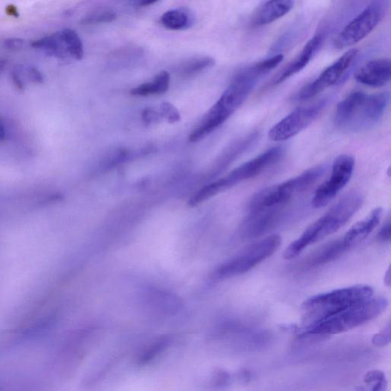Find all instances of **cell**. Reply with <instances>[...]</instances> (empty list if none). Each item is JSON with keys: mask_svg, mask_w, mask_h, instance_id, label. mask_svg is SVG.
Returning a JSON list of instances; mask_svg holds the SVG:
<instances>
[{"mask_svg": "<svg viewBox=\"0 0 391 391\" xmlns=\"http://www.w3.org/2000/svg\"><path fill=\"white\" fill-rule=\"evenodd\" d=\"M271 71L272 66L268 60L242 69L220 100L209 109L199 127L193 131V137L201 140L220 127L246 101L257 82Z\"/></svg>", "mask_w": 391, "mask_h": 391, "instance_id": "6da1fadb", "label": "cell"}, {"mask_svg": "<svg viewBox=\"0 0 391 391\" xmlns=\"http://www.w3.org/2000/svg\"><path fill=\"white\" fill-rule=\"evenodd\" d=\"M363 201L364 198L359 191L354 190L346 193L329 211L312 223L297 240L290 244L284 251V260H293L310 244L337 233L359 211Z\"/></svg>", "mask_w": 391, "mask_h": 391, "instance_id": "7a4b0ae2", "label": "cell"}, {"mask_svg": "<svg viewBox=\"0 0 391 391\" xmlns=\"http://www.w3.org/2000/svg\"><path fill=\"white\" fill-rule=\"evenodd\" d=\"M389 102V93L369 95L354 92L338 104L335 124L341 130L348 132L372 129L381 120Z\"/></svg>", "mask_w": 391, "mask_h": 391, "instance_id": "3957f363", "label": "cell"}, {"mask_svg": "<svg viewBox=\"0 0 391 391\" xmlns=\"http://www.w3.org/2000/svg\"><path fill=\"white\" fill-rule=\"evenodd\" d=\"M373 296L372 287L360 284L311 297L302 304L304 330L322 322L348 306L364 302Z\"/></svg>", "mask_w": 391, "mask_h": 391, "instance_id": "277c9868", "label": "cell"}, {"mask_svg": "<svg viewBox=\"0 0 391 391\" xmlns=\"http://www.w3.org/2000/svg\"><path fill=\"white\" fill-rule=\"evenodd\" d=\"M389 305L385 297H371L353 304L326 318L322 322L304 330V336H332L364 325L386 310Z\"/></svg>", "mask_w": 391, "mask_h": 391, "instance_id": "5b68a950", "label": "cell"}, {"mask_svg": "<svg viewBox=\"0 0 391 391\" xmlns=\"http://www.w3.org/2000/svg\"><path fill=\"white\" fill-rule=\"evenodd\" d=\"M327 169L326 165H319L280 184L265 188L251 198L249 211L287 204L293 198L315 184L324 176Z\"/></svg>", "mask_w": 391, "mask_h": 391, "instance_id": "8992f818", "label": "cell"}, {"mask_svg": "<svg viewBox=\"0 0 391 391\" xmlns=\"http://www.w3.org/2000/svg\"><path fill=\"white\" fill-rule=\"evenodd\" d=\"M282 237L271 235L260 242L251 244L231 260L223 264L216 271V276L227 278L240 275L254 268L280 248Z\"/></svg>", "mask_w": 391, "mask_h": 391, "instance_id": "52a82bcc", "label": "cell"}, {"mask_svg": "<svg viewBox=\"0 0 391 391\" xmlns=\"http://www.w3.org/2000/svg\"><path fill=\"white\" fill-rule=\"evenodd\" d=\"M330 102V97H325L308 106L293 110L271 129L269 138L279 142L296 136L315 121Z\"/></svg>", "mask_w": 391, "mask_h": 391, "instance_id": "ba28073f", "label": "cell"}, {"mask_svg": "<svg viewBox=\"0 0 391 391\" xmlns=\"http://www.w3.org/2000/svg\"><path fill=\"white\" fill-rule=\"evenodd\" d=\"M383 15L385 6L381 1L374 0L338 34L333 41L334 47L345 49L359 43L374 31Z\"/></svg>", "mask_w": 391, "mask_h": 391, "instance_id": "9c48e42d", "label": "cell"}, {"mask_svg": "<svg viewBox=\"0 0 391 391\" xmlns=\"http://www.w3.org/2000/svg\"><path fill=\"white\" fill-rule=\"evenodd\" d=\"M355 167V159L348 155L339 156L333 162L331 176L321 184L313 196L312 206L320 209L329 204L350 180Z\"/></svg>", "mask_w": 391, "mask_h": 391, "instance_id": "30bf717a", "label": "cell"}, {"mask_svg": "<svg viewBox=\"0 0 391 391\" xmlns=\"http://www.w3.org/2000/svg\"><path fill=\"white\" fill-rule=\"evenodd\" d=\"M284 149L282 146L273 147L260 156L242 164L230 172L228 176L219 179L218 182L221 192L225 191L243 181L254 178L266 171L271 166L277 164L284 156Z\"/></svg>", "mask_w": 391, "mask_h": 391, "instance_id": "8fae6325", "label": "cell"}, {"mask_svg": "<svg viewBox=\"0 0 391 391\" xmlns=\"http://www.w3.org/2000/svg\"><path fill=\"white\" fill-rule=\"evenodd\" d=\"M359 55L357 49H351L341 56L332 65L328 67L318 78L302 88L298 93V101H308L324 92L327 88L344 81L348 70L350 68Z\"/></svg>", "mask_w": 391, "mask_h": 391, "instance_id": "7c38bea8", "label": "cell"}, {"mask_svg": "<svg viewBox=\"0 0 391 391\" xmlns=\"http://www.w3.org/2000/svg\"><path fill=\"white\" fill-rule=\"evenodd\" d=\"M284 206L265 207L249 211L242 229L244 236L255 238L275 227L284 218Z\"/></svg>", "mask_w": 391, "mask_h": 391, "instance_id": "4fadbf2b", "label": "cell"}, {"mask_svg": "<svg viewBox=\"0 0 391 391\" xmlns=\"http://www.w3.org/2000/svg\"><path fill=\"white\" fill-rule=\"evenodd\" d=\"M391 76V62L388 59L368 61L355 74V78L361 85L381 87L388 85Z\"/></svg>", "mask_w": 391, "mask_h": 391, "instance_id": "5bb4252c", "label": "cell"}, {"mask_svg": "<svg viewBox=\"0 0 391 391\" xmlns=\"http://www.w3.org/2000/svg\"><path fill=\"white\" fill-rule=\"evenodd\" d=\"M324 36L323 34H318L311 39L305 45L303 50L298 54L297 57L291 61L280 74L277 75L276 78L272 81L271 85L273 86L281 85V83L287 81L293 75L302 72L319 52L324 44Z\"/></svg>", "mask_w": 391, "mask_h": 391, "instance_id": "9a60e30c", "label": "cell"}, {"mask_svg": "<svg viewBox=\"0 0 391 391\" xmlns=\"http://www.w3.org/2000/svg\"><path fill=\"white\" fill-rule=\"evenodd\" d=\"M383 209L377 207L370 213L366 218L355 223V224L348 230L342 241L347 250L351 249L359 246L360 243L366 240L377 226L379 225L383 215Z\"/></svg>", "mask_w": 391, "mask_h": 391, "instance_id": "2e32d148", "label": "cell"}, {"mask_svg": "<svg viewBox=\"0 0 391 391\" xmlns=\"http://www.w3.org/2000/svg\"><path fill=\"white\" fill-rule=\"evenodd\" d=\"M293 0H268L254 14L251 24L255 27L269 25L287 15L293 9Z\"/></svg>", "mask_w": 391, "mask_h": 391, "instance_id": "e0dca14e", "label": "cell"}, {"mask_svg": "<svg viewBox=\"0 0 391 391\" xmlns=\"http://www.w3.org/2000/svg\"><path fill=\"white\" fill-rule=\"evenodd\" d=\"M346 251L347 249L342 239L332 241L313 251L310 255L307 256L300 264V268L305 269L319 267L320 265L337 260Z\"/></svg>", "mask_w": 391, "mask_h": 391, "instance_id": "ac0fdd59", "label": "cell"}, {"mask_svg": "<svg viewBox=\"0 0 391 391\" xmlns=\"http://www.w3.org/2000/svg\"><path fill=\"white\" fill-rule=\"evenodd\" d=\"M32 46L54 58L71 59L68 45L64 37L62 36L61 31L53 34L52 36L33 41Z\"/></svg>", "mask_w": 391, "mask_h": 391, "instance_id": "d6986e66", "label": "cell"}, {"mask_svg": "<svg viewBox=\"0 0 391 391\" xmlns=\"http://www.w3.org/2000/svg\"><path fill=\"white\" fill-rule=\"evenodd\" d=\"M191 14L183 10H172L166 12L160 18V23L169 30H185L193 25Z\"/></svg>", "mask_w": 391, "mask_h": 391, "instance_id": "ffe728a7", "label": "cell"}, {"mask_svg": "<svg viewBox=\"0 0 391 391\" xmlns=\"http://www.w3.org/2000/svg\"><path fill=\"white\" fill-rule=\"evenodd\" d=\"M170 86V74L167 72L159 73L152 82L143 83L131 90L134 96H146L153 94H162L167 92Z\"/></svg>", "mask_w": 391, "mask_h": 391, "instance_id": "44dd1931", "label": "cell"}, {"mask_svg": "<svg viewBox=\"0 0 391 391\" xmlns=\"http://www.w3.org/2000/svg\"><path fill=\"white\" fill-rule=\"evenodd\" d=\"M215 63V61L211 57L195 58L181 66L180 72L184 76H193L212 67Z\"/></svg>", "mask_w": 391, "mask_h": 391, "instance_id": "7402d4cb", "label": "cell"}, {"mask_svg": "<svg viewBox=\"0 0 391 391\" xmlns=\"http://www.w3.org/2000/svg\"><path fill=\"white\" fill-rule=\"evenodd\" d=\"M67 41L72 59L80 61L83 57V46L78 33L70 29L61 30Z\"/></svg>", "mask_w": 391, "mask_h": 391, "instance_id": "603a6c76", "label": "cell"}, {"mask_svg": "<svg viewBox=\"0 0 391 391\" xmlns=\"http://www.w3.org/2000/svg\"><path fill=\"white\" fill-rule=\"evenodd\" d=\"M366 390L380 391L385 390L388 385L386 376L379 370L368 372L363 379Z\"/></svg>", "mask_w": 391, "mask_h": 391, "instance_id": "cb8c5ba5", "label": "cell"}, {"mask_svg": "<svg viewBox=\"0 0 391 391\" xmlns=\"http://www.w3.org/2000/svg\"><path fill=\"white\" fill-rule=\"evenodd\" d=\"M117 18L116 13L112 10H101L88 14L81 21L82 25H92L114 22Z\"/></svg>", "mask_w": 391, "mask_h": 391, "instance_id": "d4e9b609", "label": "cell"}, {"mask_svg": "<svg viewBox=\"0 0 391 391\" xmlns=\"http://www.w3.org/2000/svg\"><path fill=\"white\" fill-rule=\"evenodd\" d=\"M167 342H169V340L166 339H160L157 341L156 344H154L149 350L142 355L140 361H139V364L145 365L155 358L156 356L162 352L167 347Z\"/></svg>", "mask_w": 391, "mask_h": 391, "instance_id": "484cf974", "label": "cell"}, {"mask_svg": "<svg viewBox=\"0 0 391 391\" xmlns=\"http://www.w3.org/2000/svg\"><path fill=\"white\" fill-rule=\"evenodd\" d=\"M160 115L170 123H176L180 120L178 110L169 103H163L160 105Z\"/></svg>", "mask_w": 391, "mask_h": 391, "instance_id": "4316f807", "label": "cell"}, {"mask_svg": "<svg viewBox=\"0 0 391 391\" xmlns=\"http://www.w3.org/2000/svg\"><path fill=\"white\" fill-rule=\"evenodd\" d=\"M373 344L378 347H383L390 342V325L388 324L385 330L375 335L372 339Z\"/></svg>", "mask_w": 391, "mask_h": 391, "instance_id": "83f0119b", "label": "cell"}, {"mask_svg": "<svg viewBox=\"0 0 391 391\" xmlns=\"http://www.w3.org/2000/svg\"><path fill=\"white\" fill-rule=\"evenodd\" d=\"M391 224L390 219L388 218L385 224L381 228L378 235H377V240L379 242H388L390 241Z\"/></svg>", "mask_w": 391, "mask_h": 391, "instance_id": "f1b7e54d", "label": "cell"}, {"mask_svg": "<svg viewBox=\"0 0 391 391\" xmlns=\"http://www.w3.org/2000/svg\"><path fill=\"white\" fill-rule=\"evenodd\" d=\"M160 114L152 109H145L142 113V120L145 124H154L159 122Z\"/></svg>", "mask_w": 391, "mask_h": 391, "instance_id": "f546056e", "label": "cell"}, {"mask_svg": "<svg viewBox=\"0 0 391 391\" xmlns=\"http://www.w3.org/2000/svg\"><path fill=\"white\" fill-rule=\"evenodd\" d=\"M24 45L25 41L22 39L10 38L4 41V46L10 50H19L23 47Z\"/></svg>", "mask_w": 391, "mask_h": 391, "instance_id": "4dcf8cb0", "label": "cell"}, {"mask_svg": "<svg viewBox=\"0 0 391 391\" xmlns=\"http://www.w3.org/2000/svg\"><path fill=\"white\" fill-rule=\"evenodd\" d=\"M28 74H29L30 78L32 81L34 82H43V74L39 71L38 69L30 67L27 70Z\"/></svg>", "mask_w": 391, "mask_h": 391, "instance_id": "1f68e13d", "label": "cell"}, {"mask_svg": "<svg viewBox=\"0 0 391 391\" xmlns=\"http://www.w3.org/2000/svg\"><path fill=\"white\" fill-rule=\"evenodd\" d=\"M6 13L7 14V15L12 17L14 18L19 17V12L17 7L12 4L6 6Z\"/></svg>", "mask_w": 391, "mask_h": 391, "instance_id": "d6a6232c", "label": "cell"}, {"mask_svg": "<svg viewBox=\"0 0 391 391\" xmlns=\"http://www.w3.org/2000/svg\"><path fill=\"white\" fill-rule=\"evenodd\" d=\"M6 137V131L5 128V125L2 120L1 117H0V142H3Z\"/></svg>", "mask_w": 391, "mask_h": 391, "instance_id": "836d02e7", "label": "cell"}, {"mask_svg": "<svg viewBox=\"0 0 391 391\" xmlns=\"http://www.w3.org/2000/svg\"><path fill=\"white\" fill-rule=\"evenodd\" d=\"M159 0H140L139 5L141 6H148L158 2Z\"/></svg>", "mask_w": 391, "mask_h": 391, "instance_id": "e575fe53", "label": "cell"}, {"mask_svg": "<svg viewBox=\"0 0 391 391\" xmlns=\"http://www.w3.org/2000/svg\"><path fill=\"white\" fill-rule=\"evenodd\" d=\"M385 283L388 286V287H390V267H389L388 270L387 271V272L385 273Z\"/></svg>", "mask_w": 391, "mask_h": 391, "instance_id": "d590c367", "label": "cell"}, {"mask_svg": "<svg viewBox=\"0 0 391 391\" xmlns=\"http://www.w3.org/2000/svg\"><path fill=\"white\" fill-rule=\"evenodd\" d=\"M6 66V61L0 60V72L3 71Z\"/></svg>", "mask_w": 391, "mask_h": 391, "instance_id": "8d00e7d4", "label": "cell"}]
</instances>
